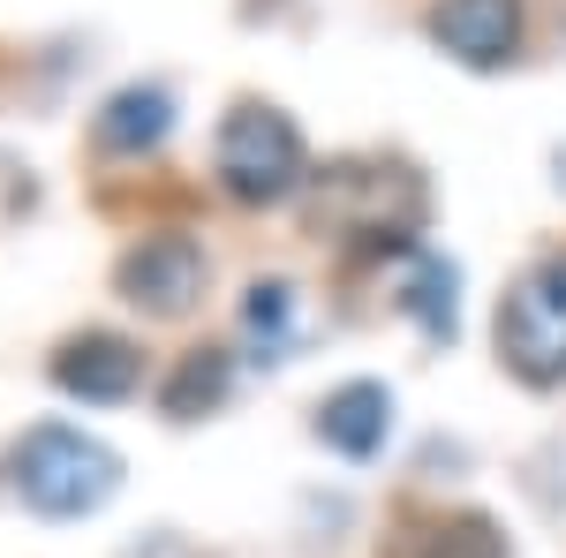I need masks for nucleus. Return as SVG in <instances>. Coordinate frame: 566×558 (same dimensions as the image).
<instances>
[{"instance_id":"f03ea898","label":"nucleus","mask_w":566,"mask_h":558,"mask_svg":"<svg viewBox=\"0 0 566 558\" xmlns=\"http://www.w3.org/2000/svg\"><path fill=\"white\" fill-rule=\"evenodd\" d=\"M499 355L528 386L566 378V257H544L536 272H522L514 295L499 302Z\"/></svg>"},{"instance_id":"423d86ee","label":"nucleus","mask_w":566,"mask_h":558,"mask_svg":"<svg viewBox=\"0 0 566 558\" xmlns=\"http://www.w3.org/2000/svg\"><path fill=\"white\" fill-rule=\"evenodd\" d=\"M431 39L469 69H499L522 39V0H438Z\"/></svg>"},{"instance_id":"f8f14e48","label":"nucleus","mask_w":566,"mask_h":558,"mask_svg":"<svg viewBox=\"0 0 566 558\" xmlns=\"http://www.w3.org/2000/svg\"><path fill=\"white\" fill-rule=\"evenodd\" d=\"M453 264H438V257H423L416 264V280H408V309L423 317V333L431 340H453Z\"/></svg>"},{"instance_id":"7ed1b4c3","label":"nucleus","mask_w":566,"mask_h":558,"mask_svg":"<svg viewBox=\"0 0 566 558\" xmlns=\"http://www.w3.org/2000/svg\"><path fill=\"white\" fill-rule=\"evenodd\" d=\"M219 181L242 204H280L303 181V136L280 106H234L219 129Z\"/></svg>"},{"instance_id":"ddd939ff","label":"nucleus","mask_w":566,"mask_h":558,"mask_svg":"<svg viewBox=\"0 0 566 558\" xmlns=\"http://www.w3.org/2000/svg\"><path fill=\"white\" fill-rule=\"evenodd\" d=\"M242 317H250V333H280V325H287V287H280V280H272V287H250Z\"/></svg>"},{"instance_id":"f257e3e1","label":"nucleus","mask_w":566,"mask_h":558,"mask_svg":"<svg viewBox=\"0 0 566 558\" xmlns=\"http://www.w3.org/2000/svg\"><path fill=\"white\" fill-rule=\"evenodd\" d=\"M15 491H23V506H39V514H53V520L98 514V506L122 491V453L98 445L91 430L39 423L15 445Z\"/></svg>"},{"instance_id":"9b49d317","label":"nucleus","mask_w":566,"mask_h":558,"mask_svg":"<svg viewBox=\"0 0 566 558\" xmlns=\"http://www.w3.org/2000/svg\"><path fill=\"white\" fill-rule=\"evenodd\" d=\"M392 558H506V536L483 514H461V520H438V528H416Z\"/></svg>"},{"instance_id":"20e7f679","label":"nucleus","mask_w":566,"mask_h":558,"mask_svg":"<svg viewBox=\"0 0 566 558\" xmlns=\"http://www.w3.org/2000/svg\"><path fill=\"white\" fill-rule=\"evenodd\" d=\"M317 219L355 242H408L423 227V181L408 167H333L317 181Z\"/></svg>"},{"instance_id":"6e6552de","label":"nucleus","mask_w":566,"mask_h":558,"mask_svg":"<svg viewBox=\"0 0 566 558\" xmlns=\"http://www.w3.org/2000/svg\"><path fill=\"white\" fill-rule=\"evenodd\" d=\"M317 430H325V445H340L348 461H370V453L386 445V430H392V392L370 386V378H355V386L325 392Z\"/></svg>"},{"instance_id":"0eeeda50","label":"nucleus","mask_w":566,"mask_h":558,"mask_svg":"<svg viewBox=\"0 0 566 558\" xmlns=\"http://www.w3.org/2000/svg\"><path fill=\"white\" fill-rule=\"evenodd\" d=\"M136 378H144V355L122 333H84L53 355V386L76 392V400H129Z\"/></svg>"},{"instance_id":"39448f33","label":"nucleus","mask_w":566,"mask_h":558,"mask_svg":"<svg viewBox=\"0 0 566 558\" xmlns=\"http://www.w3.org/2000/svg\"><path fill=\"white\" fill-rule=\"evenodd\" d=\"M122 295H129L136 309H151V317L197 309V295H205V250H197L189 234H151L144 250L122 257Z\"/></svg>"},{"instance_id":"1a4fd4ad","label":"nucleus","mask_w":566,"mask_h":558,"mask_svg":"<svg viewBox=\"0 0 566 558\" xmlns=\"http://www.w3.org/2000/svg\"><path fill=\"white\" fill-rule=\"evenodd\" d=\"M167 129H175V98H167L159 84L114 91L106 114H98V144H106V151H151Z\"/></svg>"},{"instance_id":"9d476101","label":"nucleus","mask_w":566,"mask_h":558,"mask_svg":"<svg viewBox=\"0 0 566 558\" xmlns=\"http://www.w3.org/2000/svg\"><path fill=\"white\" fill-rule=\"evenodd\" d=\"M227 378H234L227 347H197V355H181V370L167 378V392H159V408L189 423V415H205V408H219V400H227Z\"/></svg>"}]
</instances>
